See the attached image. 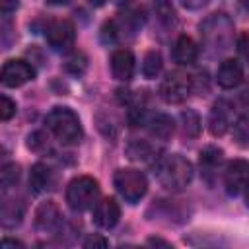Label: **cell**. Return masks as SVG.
I'll list each match as a JSON object with an SVG mask.
<instances>
[{"instance_id": "obj_12", "label": "cell", "mask_w": 249, "mask_h": 249, "mask_svg": "<svg viewBox=\"0 0 249 249\" xmlns=\"http://www.w3.org/2000/svg\"><path fill=\"white\" fill-rule=\"evenodd\" d=\"M230 124H231V105L224 99H218L210 109L208 130L212 136H222V134H226Z\"/></svg>"}, {"instance_id": "obj_5", "label": "cell", "mask_w": 249, "mask_h": 249, "mask_svg": "<svg viewBox=\"0 0 249 249\" xmlns=\"http://www.w3.org/2000/svg\"><path fill=\"white\" fill-rule=\"evenodd\" d=\"M113 185H115L117 193L130 204H136L148 191V181H146L144 173L138 169H130V167L117 169L115 177H113Z\"/></svg>"}, {"instance_id": "obj_22", "label": "cell", "mask_w": 249, "mask_h": 249, "mask_svg": "<svg viewBox=\"0 0 249 249\" xmlns=\"http://www.w3.org/2000/svg\"><path fill=\"white\" fill-rule=\"evenodd\" d=\"M161 54L158 51H150L144 54V60H142V74L146 78H156L160 72H161Z\"/></svg>"}, {"instance_id": "obj_23", "label": "cell", "mask_w": 249, "mask_h": 249, "mask_svg": "<svg viewBox=\"0 0 249 249\" xmlns=\"http://www.w3.org/2000/svg\"><path fill=\"white\" fill-rule=\"evenodd\" d=\"M233 140L241 148H249V113L241 115L233 123Z\"/></svg>"}, {"instance_id": "obj_35", "label": "cell", "mask_w": 249, "mask_h": 249, "mask_svg": "<svg viewBox=\"0 0 249 249\" xmlns=\"http://www.w3.org/2000/svg\"><path fill=\"white\" fill-rule=\"evenodd\" d=\"M51 4H54V6H64V4H68L70 0H49Z\"/></svg>"}, {"instance_id": "obj_1", "label": "cell", "mask_w": 249, "mask_h": 249, "mask_svg": "<svg viewBox=\"0 0 249 249\" xmlns=\"http://www.w3.org/2000/svg\"><path fill=\"white\" fill-rule=\"evenodd\" d=\"M156 177L160 181V185L171 193H179L183 191L191 179H193V165L187 158L179 156V154H171L161 158L156 163Z\"/></svg>"}, {"instance_id": "obj_4", "label": "cell", "mask_w": 249, "mask_h": 249, "mask_svg": "<svg viewBox=\"0 0 249 249\" xmlns=\"http://www.w3.org/2000/svg\"><path fill=\"white\" fill-rule=\"evenodd\" d=\"M202 39L206 47L214 49L216 53H222L230 49L231 39H233V23L226 18V14H214L200 25Z\"/></svg>"}, {"instance_id": "obj_30", "label": "cell", "mask_w": 249, "mask_h": 249, "mask_svg": "<svg viewBox=\"0 0 249 249\" xmlns=\"http://www.w3.org/2000/svg\"><path fill=\"white\" fill-rule=\"evenodd\" d=\"M107 35H109V41L113 43V41H115V37H117L115 21H107V23H103V27H101V39L105 41V39H107Z\"/></svg>"}, {"instance_id": "obj_34", "label": "cell", "mask_w": 249, "mask_h": 249, "mask_svg": "<svg viewBox=\"0 0 249 249\" xmlns=\"http://www.w3.org/2000/svg\"><path fill=\"white\" fill-rule=\"evenodd\" d=\"M148 243H150V245H163V247H169V243L163 241V239H160V237H150Z\"/></svg>"}, {"instance_id": "obj_6", "label": "cell", "mask_w": 249, "mask_h": 249, "mask_svg": "<svg viewBox=\"0 0 249 249\" xmlns=\"http://www.w3.org/2000/svg\"><path fill=\"white\" fill-rule=\"evenodd\" d=\"M191 91H193V80L183 72H169L160 86V93L163 101L171 105L183 103L191 95Z\"/></svg>"}, {"instance_id": "obj_20", "label": "cell", "mask_w": 249, "mask_h": 249, "mask_svg": "<svg viewBox=\"0 0 249 249\" xmlns=\"http://www.w3.org/2000/svg\"><path fill=\"white\" fill-rule=\"evenodd\" d=\"M179 123H181V134L187 138H196L200 134V117L196 111L193 109H185L179 115Z\"/></svg>"}, {"instance_id": "obj_7", "label": "cell", "mask_w": 249, "mask_h": 249, "mask_svg": "<svg viewBox=\"0 0 249 249\" xmlns=\"http://www.w3.org/2000/svg\"><path fill=\"white\" fill-rule=\"evenodd\" d=\"M249 185V161L247 160H233L224 169V187L226 193L237 196Z\"/></svg>"}, {"instance_id": "obj_17", "label": "cell", "mask_w": 249, "mask_h": 249, "mask_svg": "<svg viewBox=\"0 0 249 249\" xmlns=\"http://www.w3.org/2000/svg\"><path fill=\"white\" fill-rule=\"evenodd\" d=\"M53 181H54L53 171L45 163H35L31 167V171H29V187H31L33 193L39 195V193L49 191L53 187Z\"/></svg>"}, {"instance_id": "obj_24", "label": "cell", "mask_w": 249, "mask_h": 249, "mask_svg": "<svg viewBox=\"0 0 249 249\" xmlns=\"http://www.w3.org/2000/svg\"><path fill=\"white\" fill-rule=\"evenodd\" d=\"M19 179V165L18 163H4L0 169V185L2 191L12 189Z\"/></svg>"}, {"instance_id": "obj_11", "label": "cell", "mask_w": 249, "mask_h": 249, "mask_svg": "<svg viewBox=\"0 0 249 249\" xmlns=\"http://www.w3.org/2000/svg\"><path fill=\"white\" fill-rule=\"evenodd\" d=\"M62 224V214L53 200L41 202L35 210V228L39 231H56Z\"/></svg>"}, {"instance_id": "obj_3", "label": "cell", "mask_w": 249, "mask_h": 249, "mask_svg": "<svg viewBox=\"0 0 249 249\" xmlns=\"http://www.w3.org/2000/svg\"><path fill=\"white\" fill-rule=\"evenodd\" d=\"M99 196V183L89 175L74 177L66 187V202L74 212H84L95 206Z\"/></svg>"}, {"instance_id": "obj_15", "label": "cell", "mask_w": 249, "mask_h": 249, "mask_svg": "<svg viewBox=\"0 0 249 249\" xmlns=\"http://www.w3.org/2000/svg\"><path fill=\"white\" fill-rule=\"evenodd\" d=\"M224 160V152L222 148H216V146H206L200 150V169H202V175L206 177L208 183L214 181V175L218 173V167Z\"/></svg>"}, {"instance_id": "obj_27", "label": "cell", "mask_w": 249, "mask_h": 249, "mask_svg": "<svg viewBox=\"0 0 249 249\" xmlns=\"http://www.w3.org/2000/svg\"><path fill=\"white\" fill-rule=\"evenodd\" d=\"M49 138L43 134V132H33L27 136V146L33 150V152H45L49 148Z\"/></svg>"}, {"instance_id": "obj_8", "label": "cell", "mask_w": 249, "mask_h": 249, "mask_svg": "<svg viewBox=\"0 0 249 249\" xmlns=\"http://www.w3.org/2000/svg\"><path fill=\"white\" fill-rule=\"evenodd\" d=\"M45 37H47V43L54 51H66V49H70L74 45L76 29H74L72 21H68V19H56V21H51L47 25Z\"/></svg>"}, {"instance_id": "obj_16", "label": "cell", "mask_w": 249, "mask_h": 249, "mask_svg": "<svg viewBox=\"0 0 249 249\" xmlns=\"http://www.w3.org/2000/svg\"><path fill=\"white\" fill-rule=\"evenodd\" d=\"M171 56L177 64H193L198 56V47L191 37L181 35V37H177V41L171 49Z\"/></svg>"}, {"instance_id": "obj_25", "label": "cell", "mask_w": 249, "mask_h": 249, "mask_svg": "<svg viewBox=\"0 0 249 249\" xmlns=\"http://www.w3.org/2000/svg\"><path fill=\"white\" fill-rule=\"evenodd\" d=\"M154 10H156L160 21H163L165 25H171V23L177 21L175 10H173V6H171L169 0H156V2H154Z\"/></svg>"}, {"instance_id": "obj_2", "label": "cell", "mask_w": 249, "mask_h": 249, "mask_svg": "<svg viewBox=\"0 0 249 249\" xmlns=\"http://www.w3.org/2000/svg\"><path fill=\"white\" fill-rule=\"evenodd\" d=\"M45 124L62 144L72 146L84 138L82 123H80L78 115L68 107H54L45 117Z\"/></svg>"}, {"instance_id": "obj_26", "label": "cell", "mask_w": 249, "mask_h": 249, "mask_svg": "<svg viewBox=\"0 0 249 249\" xmlns=\"http://www.w3.org/2000/svg\"><path fill=\"white\" fill-rule=\"evenodd\" d=\"M86 66H88V58H86L82 53H74V54L66 60V64H64V68H66L70 74H82V72L86 70Z\"/></svg>"}, {"instance_id": "obj_28", "label": "cell", "mask_w": 249, "mask_h": 249, "mask_svg": "<svg viewBox=\"0 0 249 249\" xmlns=\"http://www.w3.org/2000/svg\"><path fill=\"white\" fill-rule=\"evenodd\" d=\"M16 115V101H12L8 95L0 97V119L2 121H10Z\"/></svg>"}, {"instance_id": "obj_36", "label": "cell", "mask_w": 249, "mask_h": 249, "mask_svg": "<svg viewBox=\"0 0 249 249\" xmlns=\"http://www.w3.org/2000/svg\"><path fill=\"white\" fill-rule=\"evenodd\" d=\"M245 204H247V208H249V185H247V189H245Z\"/></svg>"}, {"instance_id": "obj_18", "label": "cell", "mask_w": 249, "mask_h": 249, "mask_svg": "<svg viewBox=\"0 0 249 249\" xmlns=\"http://www.w3.org/2000/svg\"><path fill=\"white\" fill-rule=\"evenodd\" d=\"M146 124H148L150 134L154 138H158V140H167L173 134V128H175L173 126V119L169 115H163V113H158V115L150 117L146 121Z\"/></svg>"}, {"instance_id": "obj_31", "label": "cell", "mask_w": 249, "mask_h": 249, "mask_svg": "<svg viewBox=\"0 0 249 249\" xmlns=\"http://www.w3.org/2000/svg\"><path fill=\"white\" fill-rule=\"evenodd\" d=\"M18 6H19V0H0V10H2L4 16L12 14Z\"/></svg>"}, {"instance_id": "obj_14", "label": "cell", "mask_w": 249, "mask_h": 249, "mask_svg": "<svg viewBox=\"0 0 249 249\" xmlns=\"http://www.w3.org/2000/svg\"><path fill=\"white\" fill-rule=\"evenodd\" d=\"M241 80H243V66L235 58H226L216 70V82L224 89H231L239 86Z\"/></svg>"}, {"instance_id": "obj_9", "label": "cell", "mask_w": 249, "mask_h": 249, "mask_svg": "<svg viewBox=\"0 0 249 249\" xmlns=\"http://www.w3.org/2000/svg\"><path fill=\"white\" fill-rule=\"evenodd\" d=\"M35 78V70L29 62L25 60H8L4 62L2 66V72H0V80L6 88H19L23 84H27L29 80Z\"/></svg>"}, {"instance_id": "obj_19", "label": "cell", "mask_w": 249, "mask_h": 249, "mask_svg": "<svg viewBox=\"0 0 249 249\" xmlns=\"http://www.w3.org/2000/svg\"><path fill=\"white\" fill-rule=\"evenodd\" d=\"M156 154H158L156 146H152L146 140H132L126 144V156L132 161H152L154 158H158Z\"/></svg>"}, {"instance_id": "obj_33", "label": "cell", "mask_w": 249, "mask_h": 249, "mask_svg": "<svg viewBox=\"0 0 249 249\" xmlns=\"http://www.w3.org/2000/svg\"><path fill=\"white\" fill-rule=\"evenodd\" d=\"M2 247H23V243H21V241H18V239L4 237V239H2Z\"/></svg>"}, {"instance_id": "obj_13", "label": "cell", "mask_w": 249, "mask_h": 249, "mask_svg": "<svg viewBox=\"0 0 249 249\" xmlns=\"http://www.w3.org/2000/svg\"><path fill=\"white\" fill-rule=\"evenodd\" d=\"M119 218H121V206H119V202L115 198L107 196V198L95 202V206H93V222L99 228L109 230V228L117 226Z\"/></svg>"}, {"instance_id": "obj_21", "label": "cell", "mask_w": 249, "mask_h": 249, "mask_svg": "<svg viewBox=\"0 0 249 249\" xmlns=\"http://www.w3.org/2000/svg\"><path fill=\"white\" fill-rule=\"evenodd\" d=\"M23 218V206L21 202L16 200H4L2 202V226L4 228H14L21 222Z\"/></svg>"}, {"instance_id": "obj_29", "label": "cell", "mask_w": 249, "mask_h": 249, "mask_svg": "<svg viewBox=\"0 0 249 249\" xmlns=\"http://www.w3.org/2000/svg\"><path fill=\"white\" fill-rule=\"evenodd\" d=\"M109 245V241L105 239V237H101L99 233H89L88 237H86V241H84V247L86 249H95V247H107Z\"/></svg>"}, {"instance_id": "obj_10", "label": "cell", "mask_w": 249, "mask_h": 249, "mask_svg": "<svg viewBox=\"0 0 249 249\" xmlns=\"http://www.w3.org/2000/svg\"><path fill=\"white\" fill-rule=\"evenodd\" d=\"M136 58L128 49H117L111 54V74L119 82H128L134 76Z\"/></svg>"}, {"instance_id": "obj_37", "label": "cell", "mask_w": 249, "mask_h": 249, "mask_svg": "<svg viewBox=\"0 0 249 249\" xmlns=\"http://www.w3.org/2000/svg\"><path fill=\"white\" fill-rule=\"evenodd\" d=\"M89 2H91V4H95V6H101L105 0H89Z\"/></svg>"}, {"instance_id": "obj_32", "label": "cell", "mask_w": 249, "mask_h": 249, "mask_svg": "<svg viewBox=\"0 0 249 249\" xmlns=\"http://www.w3.org/2000/svg\"><path fill=\"white\" fill-rule=\"evenodd\" d=\"M181 4H183L185 8H189V10H198V8L206 6L208 0H181Z\"/></svg>"}]
</instances>
